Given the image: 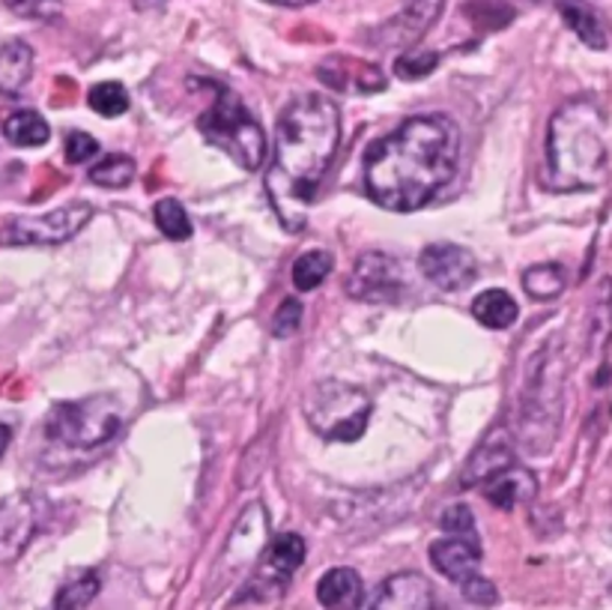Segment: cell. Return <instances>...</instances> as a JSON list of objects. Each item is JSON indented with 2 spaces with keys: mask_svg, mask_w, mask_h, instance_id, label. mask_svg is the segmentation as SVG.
Returning <instances> with one entry per match:
<instances>
[{
  "mask_svg": "<svg viewBox=\"0 0 612 610\" xmlns=\"http://www.w3.org/2000/svg\"><path fill=\"white\" fill-rule=\"evenodd\" d=\"M138 174V164L132 156L114 152V156H105L102 162H96L90 168V183L102 188H126Z\"/></svg>",
  "mask_w": 612,
  "mask_h": 610,
  "instance_id": "4316f807",
  "label": "cell"
},
{
  "mask_svg": "<svg viewBox=\"0 0 612 610\" xmlns=\"http://www.w3.org/2000/svg\"><path fill=\"white\" fill-rule=\"evenodd\" d=\"M439 527L445 529L449 536H475V515L469 505H449L442 517H439Z\"/></svg>",
  "mask_w": 612,
  "mask_h": 610,
  "instance_id": "836d02e7",
  "label": "cell"
},
{
  "mask_svg": "<svg viewBox=\"0 0 612 610\" xmlns=\"http://www.w3.org/2000/svg\"><path fill=\"white\" fill-rule=\"evenodd\" d=\"M317 78L341 94H380L385 90V75L380 66H374L368 60L347 58V54L323 60L317 66Z\"/></svg>",
  "mask_w": 612,
  "mask_h": 610,
  "instance_id": "4fadbf2b",
  "label": "cell"
},
{
  "mask_svg": "<svg viewBox=\"0 0 612 610\" xmlns=\"http://www.w3.org/2000/svg\"><path fill=\"white\" fill-rule=\"evenodd\" d=\"M567 356L555 332L531 353L523 371L521 401L514 416V440L526 455H547L553 449L565 413Z\"/></svg>",
  "mask_w": 612,
  "mask_h": 610,
  "instance_id": "277c9868",
  "label": "cell"
},
{
  "mask_svg": "<svg viewBox=\"0 0 612 610\" xmlns=\"http://www.w3.org/2000/svg\"><path fill=\"white\" fill-rule=\"evenodd\" d=\"M317 599L326 610H358L365 599V584L356 569L338 565L329 569L320 581H317Z\"/></svg>",
  "mask_w": 612,
  "mask_h": 610,
  "instance_id": "ffe728a7",
  "label": "cell"
},
{
  "mask_svg": "<svg viewBox=\"0 0 612 610\" xmlns=\"http://www.w3.org/2000/svg\"><path fill=\"white\" fill-rule=\"evenodd\" d=\"M521 315L517 300L502 291V288H490L473 300V317L485 329H509L514 327V320Z\"/></svg>",
  "mask_w": 612,
  "mask_h": 610,
  "instance_id": "603a6c76",
  "label": "cell"
},
{
  "mask_svg": "<svg viewBox=\"0 0 612 610\" xmlns=\"http://www.w3.org/2000/svg\"><path fill=\"white\" fill-rule=\"evenodd\" d=\"M10 443H12V428H10V425L0 423V457L7 455V449H10Z\"/></svg>",
  "mask_w": 612,
  "mask_h": 610,
  "instance_id": "74e56055",
  "label": "cell"
},
{
  "mask_svg": "<svg viewBox=\"0 0 612 610\" xmlns=\"http://www.w3.org/2000/svg\"><path fill=\"white\" fill-rule=\"evenodd\" d=\"M567 288V270L555 260H547V264H535L529 270L523 272V291L538 300V303H547V300H555Z\"/></svg>",
  "mask_w": 612,
  "mask_h": 610,
  "instance_id": "d4e9b609",
  "label": "cell"
},
{
  "mask_svg": "<svg viewBox=\"0 0 612 610\" xmlns=\"http://www.w3.org/2000/svg\"><path fill=\"white\" fill-rule=\"evenodd\" d=\"M418 270L439 291H463L478 276V260L457 243H433L418 255Z\"/></svg>",
  "mask_w": 612,
  "mask_h": 610,
  "instance_id": "8fae6325",
  "label": "cell"
},
{
  "mask_svg": "<svg viewBox=\"0 0 612 610\" xmlns=\"http://www.w3.org/2000/svg\"><path fill=\"white\" fill-rule=\"evenodd\" d=\"M46 503L36 493H10L0 500V563H12L24 553L42 527Z\"/></svg>",
  "mask_w": 612,
  "mask_h": 610,
  "instance_id": "30bf717a",
  "label": "cell"
},
{
  "mask_svg": "<svg viewBox=\"0 0 612 610\" xmlns=\"http://www.w3.org/2000/svg\"><path fill=\"white\" fill-rule=\"evenodd\" d=\"M10 12L30 22H58L63 15V0H3Z\"/></svg>",
  "mask_w": 612,
  "mask_h": 610,
  "instance_id": "d6a6232c",
  "label": "cell"
},
{
  "mask_svg": "<svg viewBox=\"0 0 612 610\" xmlns=\"http://www.w3.org/2000/svg\"><path fill=\"white\" fill-rule=\"evenodd\" d=\"M90 219L93 204L87 200H75L39 216H15L0 228V246H60L75 234H82Z\"/></svg>",
  "mask_w": 612,
  "mask_h": 610,
  "instance_id": "ba28073f",
  "label": "cell"
},
{
  "mask_svg": "<svg viewBox=\"0 0 612 610\" xmlns=\"http://www.w3.org/2000/svg\"><path fill=\"white\" fill-rule=\"evenodd\" d=\"M152 3H156V7H162L164 0H152ZM147 7H150V0H135V10H147Z\"/></svg>",
  "mask_w": 612,
  "mask_h": 610,
  "instance_id": "ab89813d",
  "label": "cell"
},
{
  "mask_svg": "<svg viewBox=\"0 0 612 610\" xmlns=\"http://www.w3.org/2000/svg\"><path fill=\"white\" fill-rule=\"evenodd\" d=\"M302 327V305L296 300H284L281 308L276 312V320H272V332L278 339H290L296 329Z\"/></svg>",
  "mask_w": 612,
  "mask_h": 610,
  "instance_id": "8d00e7d4",
  "label": "cell"
},
{
  "mask_svg": "<svg viewBox=\"0 0 612 610\" xmlns=\"http://www.w3.org/2000/svg\"><path fill=\"white\" fill-rule=\"evenodd\" d=\"M87 106L99 118H120L128 111V90L120 82L93 84L90 94H87Z\"/></svg>",
  "mask_w": 612,
  "mask_h": 610,
  "instance_id": "f546056e",
  "label": "cell"
},
{
  "mask_svg": "<svg viewBox=\"0 0 612 610\" xmlns=\"http://www.w3.org/2000/svg\"><path fill=\"white\" fill-rule=\"evenodd\" d=\"M66 162L70 164H84L99 156V142L87 135V132H70L66 135Z\"/></svg>",
  "mask_w": 612,
  "mask_h": 610,
  "instance_id": "e575fe53",
  "label": "cell"
},
{
  "mask_svg": "<svg viewBox=\"0 0 612 610\" xmlns=\"http://www.w3.org/2000/svg\"><path fill=\"white\" fill-rule=\"evenodd\" d=\"M461 130L445 114H418L370 144L365 188L374 204L392 212H416L457 174Z\"/></svg>",
  "mask_w": 612,
  "mask_h": 610,
  "instance_id": "6da1fadb",
  "label": "cell"
},
{
  "mask_svg": "<svg viewBox=\"0 0 612 610\" xmlns=\"http://www.w3.org/2000/svg\"><path fill=\"white\" fill-rule=\"evenodd\" d=\"M463 12L469 15V22L478 24L481 30H499L505 24L514 22V10L502 0H469Z\"/></svg>",
  "mask_w": 612,
  "mask_h": 610,
  "instance_id": "4dcf8cb0",
  "label": "cell"
},
{
  "mask_svg": "<svg viewBox=\"0 0 612 610\" xmlns=\"http://www.w3.org/2000/svg\"><path fill=\"white\" fill-rule=\"evenodd\" d=\"M610 589H612V587H610Z\"/></svg>",
  "mask_w": 612,
  "mask_h": 610,
  "instance_id": "60d3db41",
  "label": "cell"
},
{
  "mask_svg": "<svg viewBox=\"0 0 612 610\" xmlns=\"http://www.w3.org/2000/svg\"><path fill=\"white\" fill-rule=\"evenodd\" d=\"M406 291L404 267L385 252H365L347 276V294L358 303L394 305Z\"/></svg>",
  "mask_w": 612,
  "mask_h": 610,
  "instance_id": "9c48e42d",
  "label": "cell"
},
{
  "mask_svg": "<svg viewBox=\"0 0 612 610\" xmlns=\"http://www.w3.org/2000/svg\"><path fill=\"white\" fill-rule=\"evenodd\" d=\"M3 138L12 144V147H24V150H34V147H42L51 138V126L46 123V118L39 111H15L7 118L3 123Z\"/></svg>",
  "mask_w": 612,
  "mask_h": 610,
  "instance_id": "cb8c5ba5",
  "label": "cell"
},
{
  "mask_svg": "<svg viewBox=\"0 0 612 610\" xmlns=\"http://www.w3.org/2000/svg\"><path fill=\"white\" fill-rule=\"evenodd\" d=\"M610 152L603 111L589 96L567 99L547 126L543 186L550 192H595L607 183Z\"/></svg>",
  "mask_w": 612,
  "mask_h": 610,
  "instance_id": "3957f363",
  "label": "cell"
},
{
  "mask_svg": "<svg viewBox=\"0 0 612 610\" xmlns=\"http://www.w3.org/2000/svg\"><path fill=\"white\" fill-rule=\"evenodd\" d=\"M338 144L341 114L329 96L302 94L284 106L276 126V156L266 171V192L290 234L305 228V207L329 174Z\"/></svg>",
  "mask_w": 612,
  "mask_h": 610,
  "instance_id": "7a4b0ae2",
  "label": "cell"
},
{
  "mask_svg": "<svg viewBox=\"0 0 612 610\" xmlns=\"http://www.w3.org/2000/svg\"><path fill=\"white\" fill-rule=\"evenodd\" d=\"M511 464H517L511 440L505 435H493L475 449L473 457L466 461V467H463V488H481L487 479H493L497 473H502Z\"/></svg>",
  "mask_w": 612,
  "mask_h": 610,
  "instance_id": "ac0fdd59",
  "label": "cell"
},
{
  "mask_svg": "<svg viewBox=\"0 0 612 610\" xmlns=\"http://www.w3.org/2000/svg\"><path fill=\"white\" fill-rule=\"evenodd\" d=\"M266 3H276V7H290V10H299V7H308L314 0H266Z\"/></svg>",
  "mask_w": 612,
  "mask_h": 610,
  "instance_id": "f35d334b",
  "label": "cell"
},
{
  "mask_svg": "<svg viewBox=\"0 0 612 610\" xmlns=\"http://www.w3.org/2000/svg\"><path fill=\"white\" fill-rule=\"evenodd\" d=\"M335 270V258H332V252H323V248H311V252H305L296 258L293 264V284H296V291H317L320 284L329 279V272Z\"/></svg>",
  "mask_w": 612,
  "mask_h": 610,
  "instance_id": "484cf974",
  "label": "cell"
},
{
  "mask_svg": "<svg viewBox=\"0 0 612 610\" xmlns=\"http://www.w3.org/2000/svg\"><path fill=\"white\" fill-rule=\"evenodd\" d=\"M461 589H463V599L473 601V605H478V608H493V605L499 601L497 587H493V584L481 575L466 577V581L461 584Z\"/></svg>",
  "mask_w": 612,
  "mask_h": 610,
  "instance_id": "d590c367",
  "label": "cell"
},
{
  "mask_svg": "<svg viewBox=\"0 0 612 610\" xmlns=\"http://www.w3.org/2000/svg\"><path fill=\"white\" fill-rule=\"evenodd\" d=\"M439 66V54L437 51H404L401 58L394 60V75L401 78V82H418V78H425L430 72Z\"/></svg>",
  "mask_w": 612,
  "mask_h": 610,
  "instance_id": "1f68e13d",
  "label": "cell"
},
{
  "mask_svg": "<svg viewBox=\"0 0 612 610\" xmlns=\"http://www.w3.org/2000/svg\"><path fill=\"white\" fill-rule=\"evenodd\" d=\"M302 411H305V419L311 425L314 435H320L329 443H353L365 435L374 404H370L368 392L353 383L320 380L308 392Z\"/></svg>",
  "mask_w": 612,
  "mask_h": 610,
  "instance_id": "52a82bcc",
  "label": "cell"
},
{
  "mask_svg": "<svg viewBox=\"0 0 612 610\" xmlns=\"http://www.w3.org/2000/svg\"><path fill=\"white\" fill-rule=\"evenodd\" d=\"M430 563L439 575H445L454 584H463L466 577L478 575L481 541L478 536H445L430 545Z\"/></svg>",
  "mask_w": 612,
  "mask_h": 610,
  "instance_id": "9a60e30c",
  "label": "cell"
},
{
  "mask_svg": "<svg viewBox=\"0 0 612 610\" xmlns=\"http://www.w3.org/2000/svg\"><path fill=\"white\" fill-rule=\"evenodd\" d=\"M152 219H156V228L162 231L168 240L174 243H183L192 236V219L188 212L176 198H162L156 207H152Z\"/></svg>",
  "mask_w": 612,
  "mask_h": 610,
  "instance_id": "f1b7e54d",
  "label": "cell"
},
{
  "mask_svg": "<svg viewBox=\"0 0 612 610\" xmlns=\"http://www.w3.org/2000/svg\"><path fill=\"white\" fill-rule=\"evenodd\" d=\"M99 575L96 572H84V575L72 577L70 584H63L60 593L54 596L51 610H87L90 601L99 596Z\"/></svg>",
  "mask_w": 612,
  "mask_h": 610,
  "instance_id": "83f0119b",
  "label": "cell"
},
{
  "mask_svg": "<svg viewBox=\"0 0 612 610\" xmlns=\"http://www.w3.org/2000/svg\"><path fill=\"white\" fill-rule=\"evenodd\" d=\"M264 560L257 565V587H269L272 593L287 587V581L296 575V569L305 563V539L296 533H281L266 545L260 553Z\"/></svg>",
  "mask_w": 612,
  "mask_h": 610,
  "instance_id": "5bb4252c",
  "label": "cell"
},
{
  "mask_svg": "<svg viewBox=\"0 0 612 610\" xmlns=\"http://www.w3.org/2000/svg\"><path fill=\"white\" fill-rule=\"evenodd\" d=\"M368 610H433V587L418 572H401L382 581Z\"/></svg>",
  "mask_w": 612,
  "mask_h": 610,
  "instance_id": "2e32d148",
  "label": "cell"
},
{
  "mask_svg": "<svg viewBox=\"0 0 612 610\" xmlns=\"http://www.w3.org/2000/svg\"><path fill=\"white\" fill-rule=\"evenodd\" d=\"M266 512L264 505L252 503L240 517V524L233 529L231 541H228V560L233 565H252L266 551Z\"/></svg>",
  "mask_w": 612,
  "mask_h": 610,
  "instance_id": "d6986e66",
  "label": "cell"
},
{
  "mask_svg": "<svg viewBox=\"0 0 612 610\" xmlns=\"http://www.w3.org/2000/svg\"><path fill=\"white\" fill-rule=\"evenodd\" d=\"M555 10L565 19L567 27L579 36L583 46L595 48V51H603L610 46L607 27H603L601 15L591 10V3H586V0H555Z\"/></svg>",
  "mask_w": 612,
  "mask_h": 610,
  "instance_id": "7402d4cb",
  "label": "cell"
},
{
  "mask_svg": "<svg viewBox=\"0 0 612 610\" xmlns=\"http://www.w3.org/2000/svg\"><path fill=\"white\" fill-rule=\"evenodd\" d=\"M212 87V106L197 118V130L212 147L228 152L233 162L245 171H260L266 164V135L255 114L243 106V99L228 90L224 84L207 82Z\"/></svg>",
  "mask_w": 612,
  "mask_h": 610,
  "instance_id": "5b68a950",
  "label": "cell"
},
{
  "mask_svg": "<svg viewBox=\"0 0 612 610\" xmlns=\"http://www.w3.org/2000/svg\"><path fill=\"white\" fill-rule=\"evenodd\" d=\"M123 428V411L111 395L60 401L46 416V440L63 452H90L114 440Z\"/></svg>",
  "mask_w": 612,
  "mask_h": 610,
  "instance_id": "8992f818",
  "label": "cell"
},
{
  "mask_svg": "<svg viewBox=\"0 0 612 610\" xmlns=\"http://www.w3.org/2000/svg\"><path fill=\"white\" fill-rule=\"evenodd\" d=\"M34 78V48L24 39H7L0 46V96H22Z\"/></svg>",
  "mask_w": 612,
  "mask_h": 610,
  "instance_id": "44dd1931",
  "label": "cell"
},
{
  "mask_svg": "<svg viewBox=\"0 0 612 610\" xmlns=\"http://www.w3.org/2000/svg\"><path fill=\"white\" fill-rule=\"evenodd\" d=\"M478 491L485 493V500L490 505H497L502 512H511V509L531 503L538 497V479H535L531 469L511 464L502 473H497L493 479H487Z\"/></svg>",
  "mask_w": 612,
  "mask_h": 610,
  "instance_id": "e0dca14e",
  "label": "cell"
},
{
  "mask_svg": "<svg viewBox=\"0 0 612 610\" xmlns=\"http://www.w3.org/2000/svg\"><path fill=\"white\" fill-rule=\"evenodd\" d=\"M445 0H404V7L389 22L374 30V46L413 48L437 24Z\"/></svg>",
  "mask_w": 612,
  "mask_h": 610,
  "instance_id": "7c38bea8",
  "label": "cell"
}]
</instances>
